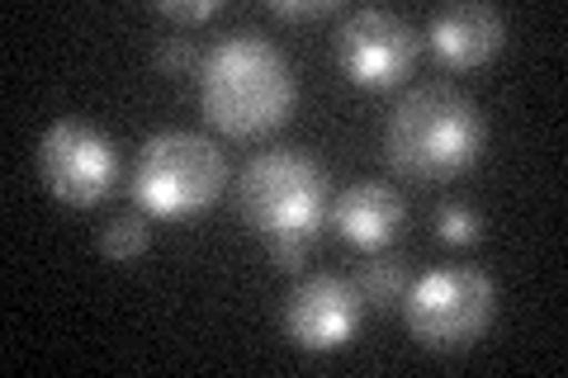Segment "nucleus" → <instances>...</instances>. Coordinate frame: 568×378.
Masks as SVG:
<instances>
[{
	"mask_svg": "<svg viewBox=\"0 0 568 378\" xmlns=\"http://www.w3.org/2000/svg\"><path fill=\"white\" fill-rule=\"evenodd\" d=\"M426 43H432L436 62L450 71H474L493 62L507 43V20L503 10L484 6V0H455V6H440L426 24Z\"/></svg>",
	"mask_w": 568,
	"mask_h": 378,
	"instance_id": "1a4fd4ad",
	"label": "nucleus"
},
{
	"mask_svg": "<svg viewBox=\"0 0 568 378\" xmlns=\"http://www.w3.org/2000/svg\"><path fill=\"white\" fill-rule=\"evenodd\" d=\"M148 242H152V227L133 208L129 213H114V218L100 227V256L104 260H138L142 251H148Z\"/></svg>",
	"mask_w": 568,
	"mask_h": 378,
	"instance_id": "f8f14e48",
	"label": "nucleus"
},
{
	"mask_svg": "<svg viewBox=\"0 0 568 378\" xmlns=\"http://www.w3.org/2000/svg\"><path fill=\"white\" fill-rule=\"evenodd\" d=\"M403 194L388 180H355L351 190L336 194L332 204V227L342 232L351 246L361 251H379L398 237L403 227Z\"/></svg>",
	"mask_w": 568,
	"mask_h": 378,
	"instance_id": "9d476101",
	"label": "nucleus"
},
{
	"mask_svg": "<svg viewBox=\"0 0 568 378\" xmlns=\"http://www.w3.org/2000/svg\"><path fill=\"white\" fill-rule=\"evenodd\" d=\"M204 119L223 137H261L294 110V71L265 29L237 24L200 62Z\"/></svg>",
	"mask_w": 568,
	"mask_h": 378,
	"instance_id": "f257e3e1",
	"label": "nucleus"
},
{
	"mask_svg": "<svg viewBox=\"0 0 568 378\" xmlns=\"http://www.w3.org/2000/svg\"><path fill=\"white\" fill-rule=\"evenodd\" d=\"M478 152H484V110L446 81L407 90L384 123V156L407 180L426 185L455 180L474 166Z\"/></svg>",
	"mask_w": 568,
	"mask_h": 378,
	"instance_id": "f03ea898",
	"label": "nucleus"
},
{
	"mask_svg": "<svg viewBox=\"0 0 568 378\" xmlns=\"http://www.w3.org/2000/svg\"><path fill=\"white\" fill-rule=\"evenodd\" d=\"M271 260H275L280 269H290V275H298V269H304V260H308V242L280 237V242H271Z\"/></svg>",
	"mask_w": 568,
	"mask_h": 378,
	"instance_id": "f3484780",
	"label": "nucleus"
},
{
	"mask_svg": "<svg viewBox=\"0 0 568 378\" xmlns=\"http://www.w3.org/2000/svg\"><path fill=\"white\" fill-rule=\"evenodd\" d=\"M227 185V161L219 142L190 129L152 133L138 152L133 166V194L138 204L156 218H194L204 213Z\"/></svg>",
	"mask_w": 568,
	"mask_h": 378,
	"instance_id": "20e7f679",
	"label": "nucleus"
},
{
	"mask_svg": "<svg viewBox=\"0 0 568 378\" xmlns=\"http://www.w3.org/2000/svg\"><path fill=\"white\" fill-rule=\"evenodd\" d=\"M436 232L446 237L450 246H474L484 237V218H478V208L465 204V200H446L436 208Z\"/></svg>",
	"mask_w": 568,
	"mask_h": 378,
	"instance_id": "ddd939ff",
	"label": "nucleus"
},
{
	"mask_svg": "<svg viewBox=\"0 0 568 378\" xmlns=\"http://www.w3.org/2000/svg\"><path fill=\"white\" fill-rule=\"evenodd\" d=\"M336 10V0H271V14L275 20H323V14Z\"/></svg>",
	"mask_w": 568,
	"mask_h": 378,
	"instance_id": "dca6fc26",
	"label": "nucleus"
},
{
	"mask_svg": "<svg viewBox=\"0 0 568 378\" xmlns=\"http://www.w3.org/2000/svg\"><path fill=\"white\" fill-rule=\"evenodd\" d=\"M497 289L474 265H440L407 284L403 321L426 350H465L488 331Z\"/></svg>",
	"mask_w": 568,
	"mask_h": 378,
	"instance_id": "39448f33",
	"label": "nucleus"
},
{
	"mask_svg": "<svg viewBox=\"0 0 568 378\" xmlns=\"http://www.w3.org/2000/svg\"><path fill=\"white\" fill-rule=\"evenodd\" d=\"M237 208L265 242H313L327 213V171L304 147H265L237 180Z\"/></svg>",
	"mask_w": 568,
	"mask_h": 378,
	"instance_id": "7ed1b4c3",
	"label": "nucleus"
},
{
	"mask_svg": "<svg viewBox=\"0 0 568 378\" xmlns=\"http://www.w3.org/2000/svg\"><path fill=\"white\" fill-rule=\"evenodd\" d=\"M156 14L171 24H204L219 14V0H156Z\"/></svg>",
	"mask_w": 568,
	"mask_h": 378,
	"instance_id": "2eb2a0df",
	"label": "nucleus"
},
{
	"mask_svg": "<svg viewBox=\"0 0 568 378\" xmlns=\"http://www.w3.org/2000/svg\"><path fill=\"white\" fill-rule=\"evenodd\" d=\"M152 58H156V67H162V71H171V76H175V71H190V67H200V62H204V52L194 48V43L185 39V33H166V39H156Z\"/></svg>",
	"mask_w": 568,
	"mask_h": 378,
	"instance_id": "4468645a",
	"label": "nucleus"
},
{
	"mask_svg": "<svg viewBox=\"0 0 568 378\" xmlns=\"http://www.w3.org/2000/svg\"><path fill=\"white\" fill-rule=\"evenodd\" d=\"M280 327L308 355L342 350L355 336V327H361V294L342 275H304L298 289L284 298Z\"/></svg>",
	"mask_w": 568,
	"mask_h": 378,
	"instance_id": "6e6552de",
	"label": "nucleus"
},
{
	"mask_svg": "<svg viewBox=\"0 0 568 378\" xmlns=\"http://www.w3.org/2000/svg\"><path fill=\"white\" fill-rule=\"evenodd\" d=\"M355 294L361 303H369L375 313H394L403 294H407V260L403 256H375L369 265L355 269Z\"/></svg>",
	"mask_w": 568,
	"mask_h": 378,
	"instance_id": "9b49d317",
	"label": "nucleus"
},
{
	"mask_svg": "<svg viewBox=\"0 0 568 378\" xmlns=\"http://www.w3.org/2000/svg\"><path fill=\"white\" fill-rule=\"evenodd\" d=\"M336 43V62L355 85H398L407 71L417 62V29L403 20L398 10H384V6H361V10H346L342 24L332 33Z\"/></svg>",
	"mask_w": 568,
	"mask_h": 378,
	"instance_id": "0eeeda50",
	"label": "nucleus"
},
{
	"mask_svg": "<svg viewBox=\"0 0 568 378\" xmlns=\"http://www.w3.org/2000/svg\"><path fill=\"white\" fill-rule=\"evenodd\" d=\"M39 175L52 190V200L71 208H91L119 180V152L95 123L85 119H58L39 137Z\"/></svg>",
	"mask_w": 568,
	"mask_h": 378,
	"instance_id": "423d86ee",
	"label": "nucleus"
}]
</instances>
